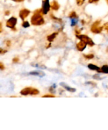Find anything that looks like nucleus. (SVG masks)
Returning <instances> with one entry per match:
<instances>
[{
	"instance_id": "8",
	"label": "nucleus",
	"mask_w": 108,
	"mask_h": 130,
	"mask_svg": "<svg viewBox=\"0 0 108 130\" xmlns=\"http://www.w3.org/2000/svg\"><path fill=\"white\" fill-rule=\"evenodd\" d=\"M87 44L84 42V41H80L77 44V49L78 51H84L85 49V47H86Z\"/></svg>"
},
{
	"instance_id": "19",
	"label": "nucleus",
	"mask_w": 108,
	"mask_h": 130,
	"mask_svg": "<svg viewBox=\"0 0 108 130\" xmlns=\"http://www.w3.org/2000/svg\"><path fill=\"white\" fill-rule=\"evenodd\" d=\"M56 96L55 95H53V94H46V95H44L43 96V98H55Z\"/></svg>"
},
{
	"instance_id": "1",
	"label": "nucleus",
	"mask_w": 108,
	"mask_h": 130,
	"mask_svg": "<svg viewBox=\"0 0 108 130\" xmlns=\"http://www.w3.org/2000/svg\"><path fill=\"white\" fill-rule=\"evenodd\" d=\"M44 19H43V12L41 9H38L33 12V15L31 18V24L33 26H41L44 24Z\"/></svg>"
},
{
	"instance_id": "22",
	"label": "nucleus",
	"mask_w": 108,
	"mask_h": 130,
	"mask_svg": "<svg viewBox=\"0 0 108 130\" xmlns=\"http://www.w3.org/2000/svg\"><path fill=\"white\" fill-rule=\"evenodd\" d=\"M104 28H105V29L108 32V22H107V23H105V24L104 25Z\"/></svg>"
},
{
	"instance_id": "28",
	"label": "nucleus",
	"mask_w": 108,
	"mask_h": 130,
	"mask_svg": "<svg viewBox=\"0 0 108 130\" xmlns=\"http://www.w3.org/2000/svg\"><path fill=\"white\" fill-rule=\"evenodd\" d=\"M106 2H107V4H108V0H106Z\"/></svg>"
},
{
	"instance_id": "9",
	"label": "nucleus",
	"mask_w": 108,
	"mask_h": 130,
	"mask_svg": "<svg viewBox=\"0 0 108 130\" xmlns=\"http://www.w3.org/2000/svg\"><path fill=\"white\" fill-rule=\"evenodd\" d=\"M50 6H51V9L54 11H57L58 9L60 8V5L59 3H58L57 1H56V0H54V1H52L50 3Z\"/></svg>"
},
{
	"instance_id": "11",
	"label": "nucleus",
	"mask_w": 108,
	"mask_h": 130,
	"mask_svg": "<svg viewBox=\"0 0 108 130\" xmlns=\"http://www.w3.org/2000/svg\"><path fill=\"white\" fill-rule=\"evenodd\" d=\"M61 85H62V86L63 87L65 90H67L68 91H70V92H75V91H76V89H75V88L69 87V85H65V84H63V83H61Z\"/></svg>"
},
{
	"instance_id": "18",
	"label": "nucleus",
	"mask_w": 108,
	"mask_h": 130,
	"mask_svg": "<svg viewBox=\"0 0 108 130\" xmlns=\"http://www.w3.org/2000/svg\"><path fill=\"white\" fill-rule=\"evenodd\" d=\"M85 59H92L94 57V55L92 54H88V55H84Z\"/></svg>"
},
{
	"instance_id": "6",
	"label": "nucleus",
	"mask_w": 108,
	"mask_h": 130,
	"mask_svg": "<svg viewBox=\"0 0 108 130\" xmlns=\"http://www.w3.org/2000/svg\"><path fill=\"white\" fill-rule=\"evenodd\" d=\"M51 9L50 6V2L49 0H43L42 2V7H41V11H42L43 14H47Z\"/></svg>"
},
{
	"instance_id": "13",
	"label": "nucleus",
	"mask_w": 108,
	"mask_h": 130,
	"mask_svg": "<svg viewBox=\"0 0 108 130\" xmlns=\"http://www.w3.org/2000/svg\"><path fill=\"white\" fill-rule=\"evenodd\" d=\"M69 18L71 19V20H73V19H77L78 18V16H77V14L76 13V11H71L70 13L69 14Z\"/></svg>"
},
{
	"instance_id": "7",
	"label": "nucleus",
	"mask_w": 108,
	"mask_h": 130,
	"mask_svg": "<svg viewBox=\"0 0 108 130\" xmlns=\"http://www.w3.org/2000/svg\"><path fill=\"white\" fill-rule=\"evenodd\" d=\"M30 11L28 9H22V10L20 11V18L22 20H25L30 14Z\"/></svg>"
},
{
	"instance_id": "27",
	"label": "nucleus",
	"mask_w": 108,
	"mask_h": 130,
	"mask_svg": "<svg viewBox=\"0 0 108 130\" xmlns=\"http://www.w3.org/2000/svg\"><path fill=\"white\" fill-rule=\"evenodd\" d=\"M5 44H6L7 46H10L11 45V42H10V41H6V43H5Z\"/></svg>"
},
{
	"instance_id": "21",
	"label": "nucleus",
	"mask_w": 108,
	"mask_h": 130,
	"mask_svg": "<svg viewBox=\"0 0 108 130\" xmlns=\"http://www.w3.org/2000/svg\"><path fill=\"white\" fill-rule=\"evenodd\" d=\"M75 32H76V35L77 36V35H79V34H80V32L81 31H80V29H76Z\"/></svg>"
},
{
	"instance_id": "24",
	"label": "nucleus",
	"mask_w": 108,
	"mask_h": 130,
	"mask_svg": "<svg viewBox=\"0 0 108 130\" xmlns=\"http://www.w3.org/2000/svg\"><path fill=\"white\" fill-rule=\"evenodd\" d=\"M0 69H1L2 70H5V65H4V63H2V62L0 63Z\"/></svg>"
},
{
	"instance_id": "16",
	"label": "nucleus",
	"mask_w": 108,
	"mask_h": 130,
	"mask_svg": "<svg viewBox=\"0 0 108 130\" xmlns=\"http://www.w3.org/2000/svg\"><path fill=\"white\" fill-rule=\"evenodd\" d=\"M22 26L25 28H27V27H29L30 26V23L28 22V21H26V20H24L23 23H22Z\"/></svg>"
},
{
	"instance_id": "4",
	"label": "nucleus",
	"mask_w": 108,
	"mask_h": 130,
	"mask_svg": "<svg viewBox=\"0 0 108 130\" xmlns=\"http://www.w3.org/2000/svg\"><path fill=\"white\" fill-rule=\"evenodd\" d=\"M77 39H79L80 41H84V42L86 43L88 46H90V47H93L94 46L93 41H92L89 36L85 35V34H79V35H77Z\"/></svg>"
},
{
	"instance_id": "14",
	"label": "nucleus",
	"mask_w": 108,
	"mask_h": 130,
	"mask_svg": "<svg viewBox=\"0 0 108 130\" xmlns=\"http://www.w3.org/2000/svg\"><path fill=\"white\" fill-rule=\"evenodd\" d=\"M101 72L105 74H108V65H103L101 67Z\"/></svg>"
},
{
	"instance_id": "20",
	"label": "nucleus",
	"mask_w": 108,
	"mask_h": 130,
	"mask_svg": "<svg viewBox=\"0 0 108 130\" xmlns=\"http://www.w3.org/2000/svg\"><path fill=\"white\" fill-rule=\"evenodd\" d=\"M99 0H89V3L90 4H93V3H97V2H98Z\"/></svg>"
},
{
	"instance_id": "10",
	"label": "nucleus",
	"mask_w": 108,
	"mask_h": 130,
	"mask_svg": "<svg viewBox=\"0 0 108 130\" xmlns=\"http://www.w3.org/2000/svg\"><path fill=\"white\" fill-rule=\"evenodd\" d=\"M88 68L90 69L91 70H95L97 72H101V68L98 67L95 64H92V63L88 64Z\"/></svg>"
},
{
	"instance_id": "12",
	"label": "nucleus",
	"mask_w": 108,
	"mask_h": 130,
	"mask_svg": "<svg viewBox=\"0 0 108 130\" xmlns=\"http://www.w3.org/2000/svg\"><path fill=\"white\" fill-rule=\"evenodd\" d=\"M58 35V32H53V34H51L50 35H48V42H51V41H53L55 39H56V37Z\"/></svg>"
},
{
	"instance_id": "25",
	"label": "nucleus",
	"mask_w": 108,
	"mask_h": 130,
	"mask_svg": "<svg viewBox=\"0 0 108 130\" xmlns=\"http://www.w3.org/2000/svg\"><path fill=\"white\" fill-rule=\"evenodd\" d=\"M5 52H6V50H5V49H1V50H0V53H1V55L5 54Z\"/></svg>"
},
{
	"instance_id": "17",
	"label": "nucleus",
	"mask_w": 108,
	"mask_h": 130,
	"mask_svg": "<svg viewBox=\"0 0 108 130\" xmlns=\"http://www.w3.org/2000/svg\"><path fill=\"white\" fill-rule=\"evenodd\" d=\"M85 0H77V5H78V6H82L83 5H84Z\"/></svg>"
},
{
	"instance_id": "23",
	"label": "nucleus",
	"mask_w": 108,
	"mask_h": 130,
	"mask_svg": "<svg viewBox=\"0 0 108 130\" xmlns=\"http://www.w3.org/2000/svg\"><path fill=\"white\" fill-rule=\"evenodd\" d=\"M19 60H20V59H19L18 57H16V58H13V59H12V62H19Z\"/></svg>"
},
{
	"instance_id": "3",
	"label": "nucleus",
	"mask_w": 108,
	"mask_h": 130,
	"mask_svg": "<svg viewBox=\"0 0 108 130\" xmlns=\"http://www.w3.org/2000/svg\"><path fill=\"white\" fill-rule=\"evenodd\" d=\"M104 29V26H101V21L100 20H97L92 24V27H91V31L93 34H100L102 30Z\"/></svg>"
},
{
	"instance_id": "5",
	"label": "nucleus",
	"mask_w": 108,
	"mask_h": 130,
	"mask_svg": "<svg viewBox=\"0 0 108 130\" xmlns=\"http://www.w3.org/2000/svg\"><path fill=\"white\" fill-rule=\"evenodd\" d=\"M17 22H18V20H17L16 17H12L6 21V26L12 30H15V26L17 25Z\"/></svg>"
},
{
	"instance_id": "26",
	"label": "nucleus",
	"mask_w": 108,
	"mask_h": 130,
	"mask_svg": "<svg viewBox=\"0 0 108 130\" xmlns=\"http://www.w3.org/2000/svg\"><path fill=\"white\" fill-rule=\"evenodd\" d=\"M12 1L17 2V3H20V2H23V1H24V0H12Z\"/></svg>"
},
{
	"instance_id": "2",
	"label": "nucleus",
	"mask_w": 108,
	"mask_h": 130,
	"mask_svg": "<svg viewBox=\"0 0 108 130\" xmlns=\"http://www.w3.org/2000/svg\"><path fill=\"white\" fill-rule=\"evenodd\" d=\"M40 93L39 90L33 87H26L20 91V94L23 96H28V95H33V96H36Z\"/></svg>"
},
{
	"instance_id": "15",
	"label": "nucleus",
	"mask_w": 108,
	"mask_h": 130,
	"mask_svg": "<svg viewBox=\"0 0 108 130\" xmlns=\"http://www.w3.org/2000/svg\"><path fill=\"white\" fill-rule=\"evenodd\" d=\"M30 75H35V76H44V73L41 71H32L30 72Z\"/></svg>"
}]
</instances>
